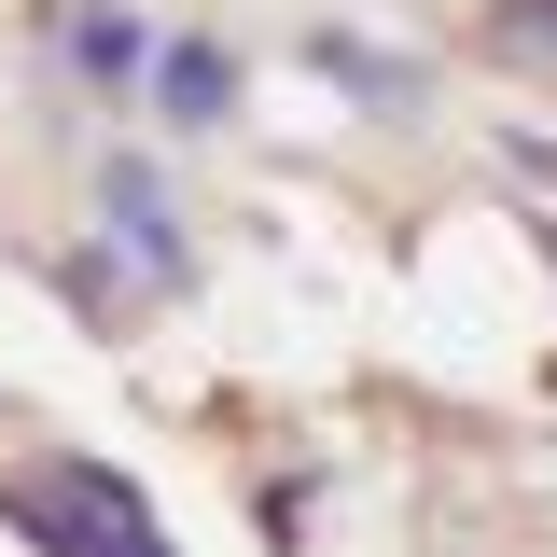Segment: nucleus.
Segmentation results:
<instances>
[{
  "label": "nucleus",
  "instance_id": "obj_1",
  "mask_svg": "<svg viewBox=\"0 0 557 557\" xmlns=\"http://www.w3.org/2000/svg\"><path fill=\"white\" fill-rule=\"evenodd\" d=\"M0 530L42 557H182L168 516L139 502V474H112V460H14L0 474Z\"/></svg>",
  "mask_w": 557,
  "mask_h": 557
},
{
  "label": "nucleus",
  "instance_id": "obj_2",
  "mask_svg": "<svg viewBox=\"0 0 557 557\" xmlns=\"http://www.w3.org/2000/svg\"><path fill=\"white\" fill-rule=\"evenodd\" d=\"M98 251H112V265L84 278V293H98L112 321H126L139 293H196V237H182V196H168L139 153H112V168H98Z\"/></svg>",
  "mask_w": 557,
  "mask_h": 557
},
{
  "label": "nucleus",
  "instance_id": "obj_3",
  "mask_svg": "<svg viewBox=\"0 0 557 557\" xmlns=\"http://www.w3.org/2000/svg\"><path fill=\"white\" fill-rule=\"evenodd\" d=\"M57 28H70V57H84V84H98V98H126L139 70H153V28H139V14H112V0H57Z\"/></svg>",
  "mask_w": 557,
  "mask_h": 557
},
{
  "label": "nucleus",
  "instance_id": "obj_4",
  "mask_svg": "<svg viewBox=\"0 0 557 557\" xmlns=\"http://www.w3.org/2000/svg\"><path fill=\"white\" fill-rule=\"evenodd\" d=\"M153 112L168 126H223L237 112V57L223 42H153Z\"/></svg>",
  "mask_w": 557,
  "mask_h": 557
},
{
  "label": "nucleus",
  "instance_id": "obj_5",
  "mask_svg": "<svg viewBox=\"0 0 557 557\" xmlns=\"http://www.w3.org/2000/svg\"><path fill=\"white\" fill-rule=\"evenodd\" d=\"M474 42L516 70V84H557V0H487V28H474Z\"/></svg>",
  "mask_w": 557,
  "mask_h": 557
},
{
  "label": "nucleus",
  "instance_id": "obj_6",
  "mask_svg": "<svg viewBox=\"0 0 557 557\" xmlns=\"http://www.w3.org/2000/svg\"><path fill=\"white\" fill-rule=\"evenodd\" d=\"M307 70H321V84H348V98H391V112L418 98V70L376 57V42H348V28H307Z\"/></svg>",
  "mask_w": 557,
  "mask_h": 557
}]
</instances>
